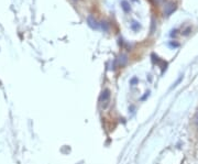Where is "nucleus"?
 I'll list each match as a JSON object with an SVG mask.
<instances>
[{"label": "nucleus", "instance_id": "1", "mask_svg": "<svg viewBox=\"0 0 198 164\" xmlns=\"http://www.w3.org/2000/svg\"><path fill=\"white\" fill-rule=\"evenodd\" d=\"M175 10H176V3L172 2V1L166 2V5L164 6V14H165V16H169V14H173Z\"/></svg>", "mask_w": 198, "mask_h": 164}, {"label": "nucleus", "instance_id": "2", "mask_svg": "<svg viewBox=\"0 0 198 164\" xmlns=\"http://www.w3.org/2000/svg\"><path fill=\"white\" fill-rule=\"evenodd\" d=\"M109 99H110V90L109 89H105L103 93L100 94V97H99V101L101 103H105V106H107Z\"/></svg>", "mask_w": 198, "mask_h": 164}, {"label": "nucleus", "instance_id": "3", "mask_svg": "<svg viewBox=\"0 0 198 164\" xmlns=\"http://www.w3.org/2000/svg\"><path fill=\"white\" fill-rule=\"evenodd\" d=\"M87 23H88V25H89V27L91 28V29H94V30H97L98 28H99V25H100V24L97 22V20H96V19L94 18L92 16H88Z\"/></svg>", "mask_w": 198, "mask_h": 164}, {"label": "nucleus", "instance_id": "4", "mask_svg": "<svg viewBox=\"0 0 198 164\" xmlns=\"http://www.w3.org/2000/svg\"><path fill=\"white\" fill-rule=\"evenodd\" d=\"M152 57H153V61L154 62H156V63L158 64V66L161 67L162 68V73H163L164 71H165V69H166V67H167V63L165 61H161V60H160V58L157 57V56H155L153 54V55H152Z\"/></svg>", "mask_w": 198, "mask_h": 164}, {"label": "nucleus", "instance_id": "5", "mask_svg": "<svg viewBox=\"0 0 198 164\" xmlns=\"http://www.w3.org/2000/svg\"><path fill=\"white\" fill-rule=\"evenodd\" d=\"M127 62H128L127 55H124V54H121V55L119 56L118 63H119V65H120V66H124V65L127 64Z\"/></svg>", "mask_w": 198, "mask_h": 164}, {"label": "nucleus", "instance_id": "6", "mask_svg": "<svg viewBox=\"0 0 198 164\" xmlns=\"http://www.w3.org/2000/svg\"><path fill=\"white\" fill-rule=\"evenodd\" d=\"M121 7H122V9H123L126 12H129L130 11V5H129V2H128L127 0H122L121 1Z\"/></svg>", "mask_w": 198, "mask_h": 164}, {"label": "nucleus", "instance_id": "7", "mask_svg": "<svg viewBox=\"0 0 198 164\" xmlns=\"http://www.w3.org/2000/svg\"><path fill=\"white\" fill-rule=\"evenodd\" d=\"M131 29L133 30V31H138V30L140 29V24H139V22L137 21H133L131 23Z\"/></svg>", "mask_w": 198, "mask_h": 164}, {"label": "nucleus", "instance_id": "8", "mask_svg": "<svg viewBox=\"0 0 198 164\" xmlns=\"http://www.w3.org/2000/svg\"><path fill=\"white\" fill-rule=\"evenodd\" d=\"M100 27H101V29H103L105 32H107V31L109 30V25H108V23H107L106 21H103V22H101V23H100Z\"/></svg>", "mask_w": 198, "mask_h": 164}, {"label": "nucleus", "instance_id": "9", "mask_svg": "<svg viewBox=\"0 0 198 164\" xmlns=\"http://www.w3.org/2000/svg\"><path fill=\"white\" fill-rule=\"evenodd\" d=\"M183 80V75H181V76H180V78H178V80H177L176 82H175L174 84H173V86H172V87H171V89H172V88L176 87L177 85H178V84H180V83H181V80Z\"/></svg>", "mask_w": 198, "mask_h": 164}, {"label": "nucleus", "instance_id": "10", "mask_svg": "<svg viewBox=\"0 0 198 164\" xmlns=\"http://www.w3.org/2000/svg\"><path fill=\"white\" fill-rule=\"evenodd\" d=\"M169 46H171V48H174V49H176V48H178V46H180V44H178V43L173 42V41H172V42H169Z\"/></svg>", "mask_w": 198, "mask_h": 164}, {"label": "nucleus", "instance_id": "11", "mask_svg": "<svg viewBox=\"0 0 198 164\" xmlns=\"http://www.w3.org/2000/svg\"><path fill=\"white\" fill-rule=\"evenodd\" d=\"M138 82H139V80H138L137 77H133V78H132V80H130V84H131V85H135Z\"/></svg>", "mask_w": 198, "mask_h": 164}, {"label": "nucleus", "instance_id": "12", "mask_svg": "<svg viewBox=\"0 0 198 164\" xmlns=\"http://www.w3.org/2000/svg\"><path fill=\"white\" fill-rule=\"evenodd\" d=\"M195 123H196V126L198 127V111H197V114L195 115Z\"/></svg>", "mask_w": 198, "mask_h": 164}, {"label": "nucleus", "instance_id": "13", "mask_svg": "<svg viewBox=\"0 0 198 164\" xmlns=\"http://www.w3.org/2000/svg\"><path fill=\"white\" fill-rule=\"evenodd\" d=\"M176 32H177V30H173V31L171 32V37H175V35H176Z\"/></svg>", "mask_w": 198, "mask_h": 164}, {"label": "nucleus", "instance_id": "14", "mask_svg": "<svg viewBox=\"0 0 198 164\" xmlns=\"http://www.w3.org/2000/svg\"><path fill=\"white\" fill-rule=\"evenodd\" d=\"M149 95H150V92H146V93H145V95L142 97V100H144L145 98H146V97H149Z\"/></svg>", "mask_w": 198, "mask_h": 164}]
</instances>
